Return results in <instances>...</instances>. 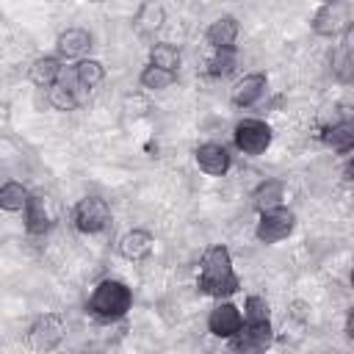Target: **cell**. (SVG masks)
I'll return each instance as SVG.
<instances>
[{"label":"cell","instance_id":"6da1fadb","mask_svg":"<svg viewBox=\"0 0 354 354\" xmlns=\"http://www.w3.org/2000/svg\"><path fill=\"white\" fill-rule=\"evenodd\" d=\"M271 318H268V301L260 296H249L243 307V326L235 337H230L232 354H263L271 346Z\"/></svg>","mask_w":354,"mask_h":354},{"label":"cell","instance_id":"7a4b0ae2","mask_svg":"<svg viewBox=\"0 0 354 354\" xmlns=\"http://www.w3.org/2000/svg\"><path fill=\"white\" fill-rule=\"evenodd\" d=\"M241 288V279L232 268L230 249L216 243L202 254V268H199V290L207 296H232Z\"/></svg>","mask_w":354,"mask_h":354},{"label":"cell","instance_id":"3957f363","mask_svg":"<svg viewBox=\"0 0 354 354\" xmlns=\"http://www.w3.org/2000/svg\"><path fill=\"white\" fill-rule=\"evenodd\" d=\"M130 304H133V293H130V288H127L124 282H119V279H102V282L94 288L91 299H88V310H91L97 318H102V321H116V318H122V315L130 310Z\"/></svg>","mask_w":354,"mask_h":354},{"label":"cell","instance_id":"277c9868","mask_svg":"<svg viewBox=\"0 0 354 354\" xmlns=\"http://www.w3.org/2000/svg\"><path fill=\"white\" fill-rule=\"evenodd\" d=\"M64 332H66L64 318H61L58 313H44V315H39V318L30 324L25 340H28V346H30L33 351H53V348L64 340Z\"/></svg>","mask_w":354,"mask_h":354},{"label":"cell","instance_id":"5b68a950","mask_svg":"<svg viewBox=\"0 0 354 354\" xmlns=\"http://www.w3.org/2000/svg\"><path fill=\"white\" fill-rule=\"evenodd\" d=\"M72 221H75V227H77L80 232H86V235L102 232V230L108 227V221H111V207H108V202L100 199V196H83V199L75 205V210H72Z\"/></svg>","mask_w":354,"mask_h":354},{"label":"cell","instance_id":"8992f818","mask_svg":"<svg viewBox=\"0 0 354 354\" xmlns=\"http://www.w3.org/2000/svg\"><path fill=\"white\" fill-rule=\"evenodd\" d=\"M293 227H296L293 210H288V207H274V210L260 213V221H257L254 235H257V241H263V243H277V241L288 238V235L293 232Z\"/></svg>","mask_w":354,"mask_h":354},{"label":"cell","instance_id":"52a82bcc","mask_svg":"<svg viewBox=\"0 0 354 354\" xmlns=\"http://www.w3.org/2000/svg\"><path fill=\"white\" fill-rule=\"evenodd\" d=\"M271 144V127L260 119H243L235 124V147L243 155H260Z\"/></svg>","mask_w":354,"mask_h":354},{"label":"cell","instance_id":"ba28073f","mask_svg":"<svg viewBox=\"0 0 354 354\" xmlns=\"http://www.w3.org/2000/svg\"><path fill=\"white\" fill-rule=\"evenodd\" d=\"M241 326H243V315H241V310L235 307V304H230V301H221V304H216L213 310H210V315H207V329L216 335V337H235L238 332H241Z\"/></svg>","mask_w":354,"mask_h":354},{"label":"cell","instance_id":"9c48e42d","mask_svg":"<svg viewBox=\"0 0 354 354\" xmlns=\"http://www.w3.org/2000/svg\"><path fill=\"white\" fill-rule=\"evenodd\" d=\"M348 25V6L346 3H326L318 8L313 19V30L321 36H335Z\"/></svg>","mask_w":354,"mask_h":354},{"label":"cell","instance_id":"30bf717a","mask_svg":"<svg viewBox=\"0 0 354 354\" xmlns=\"http://www.w3.org/2000/svg\"><path fill=\"white\" fill-rule=\"evenodd\" d=\"M152 249H155V238L147 230H130L119 238V254L124 260H133V263L147 260L152 254Z\"/></svg>","mask_w":354,"mask_h":354},{"label":"cell","instance_id":"8fae6325","mask_svg":"<svg viewBox=\"0 0 354 354\" xmlns=\"http://www.w3.org/2000/svg\"><path fill=\"white\" fill-rule=\"evenodd\" d=\"M266 88H268L266 75H260V72L246 75V77H241V80L235 83V88H232V102H235L238 108H252L254 102L263 100Z\"/></svg>","mask_w":354,"mask_h":354},{"label":"cell","instance_id":"7c38bea8","mask_svg":"<svg viewBox=\"0 0 354 354\" xmlns=\"http://www.w3.org/2000/svg\"><path fill=\"white\" fill-rule=\"evenodd\" d=\"M50 227H53V213L47 207V199L39 194H30L25 205V230L30 235H44Z\"/></svg>","mask_w":354,"mask_h":354},{"label":"cell","instance_id":"4fadbf2b","mask_svg":"<svg viewBox=\"0 0 354 354\" xmlns=\"http://www.w3.org/2000/svg\"><path fill=\"white\" fill-rule=\"evenodd\" d=\"M207 44L213 50H235V39H238V19L235 17H218L210 22L207 33H205Z\"/></svg>","mask_w":354,"mask_h":354},{"label":"cell","instance_id":"5bb4252c","mask_svg":"<svg viewBox=\"0 0 354 354\" xmlns=\"http://www.w3.org/2000/svg\"><path fill=\"white\" fill-rule=\"evenodd\" d=\"M196 163L205 174L221 177L230 169V152L221 144H202V147H196Z\"/></svg>","mask_w":354,"mask_h":354},{"label":"cell","instance_id":"9a60e30c","mask_svg":"<svg viewBox=\"0 0 354 354\" xmlns=\"http://www.w3.org/2000/svg\"><path fill=\"white\" fill-rule=\"evenodd\" d=\"M55 47H58V55L64 58H80L91 47V33L86 28H66L58 33Z\"/></svg>","mask_w":354,"mask_h":354},{"label":"cell","instance_id":"2e32d148","mask_svg":"<svg viewBox=\"0 0 354 354\" xmlns=\"http://www.w3.org/2000/svg\"><path fill=\"white\" fill-rule=\"evenodd\" d=\"M61 75H64V66H61V61L53 58V55H41V58H36V61L30 64V80H33V86H39V88H53V86H58Z\"/></svg>","mask_w":354,"mask_h":354},{"label":"cell","instance_id":"e0dca14e","mask_svg":"<svg viewBox=\"0 0 354 354\" xmlns=\"http://www.w3.org/2000/svg\"><path fill=\"white\" fill-rule=\"evenodd\" d=\"M66 75L72 77L75 86H80L83 91H91L94 86L102 83V77H105V66H102L100 61H94V58H80Z\"/></svg>","mask_w":354,"mask_h":354},{"label":"cell","instance_id":"ac0fdd59","mask_svg":"<svg viewBox=\"0 0 354 354\" xmlns=\"http://www.w3.org/2000/svg\"><path fill=\"white\" fill-rule=\"evenodd\" d=\"M282 194H285V183H282V180H266V183H260V185L254 188L252 205H254L260 213L274 210V207H279Z\"/></svg>","mask_w":354,"mask_h":354},{"label":"cell","instance_id":"d6986e66","mask_svg":"<svg viewBox=\"0 0 354 354\" xmlns=\"http://www.w3.org/2000/svg\"><path fill=\"white\" fill-rule=\"evenodd\" d=\"M324 144L335 152H351L354 149V122H335L324 130Z\"/></svg>","mask_w":354,"mask_h":354},{"label":"cell","instance_id":"ffe728a7","mask_svg":"<svg viewBox=\"0 0 354 354\" xmlns=\"http://www.w3.org/2000/svg\"><path fill=\"white\" fill-rule=\"evenodd\" d=\"M180 61H183L180 50L174 44H169V41H158L149 50V66H158V69H166V72H174L177 75Z\"/></svg>","mask_w":354,"mask_h":354},{"label":"cell","instance_id":"44dd1931","mask_svg":"<svg viewBox=\"0 0 354 354\" xmlns=\"http://www.w3.org/2000/svg\"><path fill=\"white\" fill-rule=\"evenodd\" d=\"M47 102H50L55 111H75V108L83 102V91L58 83V86L47 88Z\"/></svg>","mask_w":354,"mask_h":354},{"label":"cell","instance_id":"7402d4cb","mask_svg":"<svg viewBox=\"0 0 354 354\" xmlns=\"http://www.w3.org/2000/svg\"><path fill=\"white\" fill-rule=\"evenodd\" d=\"M136 28H138V33H152V30H158L160 25H163V6H158V3H144L141 8H138V14H136Z\"/></svg>","mask_w":354,"mask_h":354},{"label":"cell","instance_id":"603a6c76","mask_svg":"<svg viewBox=\"0 0 354 354\" xmlns=\"http://www.w3.org/2000/svg\"><path fill=\"white\" fill-rule=\"evenodd\" d=\"M28 199H30V194H28L19 183H6V185L0 188V205H3V210H8V213L25 210Z\"/></svg>","mask_w":354,"mask_h":354},{"label":"cell","instance_id":"cb8c5ba5","mask_svg":"<svg viewBox=\"0 0 354 354\" xmlns=\"http://www.w3.org/2000/svg\"><path fill=\"white\" fill-rule=\"evenodd\" d=\"M174 80H177L174 72H166V69H158V66H144V72H141V86L149 88V91H163Z\"/></svg>","mask_w":354,"mask_h":354},{"label":"cell","instance_id":"d4e9b609","mask_svg":"<svg viewBox=\"0 0 354 354\" xmlns=\"http://www.w3.org/2000/svg\"><path fill=\"white\" fill-rule=\"evenodd\" d=\"M235 66V50H213V58L207 61V75L210 77H224Z\"/></svg>","mask_w":354,"mask_h":354},{"label":"cell","instance_id":"484cf974","mask_svg":"<svg viewBox=\"0 0 354 354\" xmlns=\"http://www.w3.org/2000/svg\"><path fill=\"white\" fill-rule=\"evenodd\" d=\"M343 50L354 58V25H351V28H348V33H346V47H343Z\"/></svg>","mask_w":354,"mask_h":354},{"label":"cell","instance_id":"4316f807","mask_svg":"<svg viewBox=\"0 0 354 354\" xmlns=\"http://www.w3.org/2000/svg\"><path fill=\"white\" fill-rule=\"evenodd\" d=\"M346 335L354 340V307L348 310V315H346Z\"/></svg>","mask_w":354,"mask_h":354},{"label":"cell","instance_id":"83f0119b","mask_svg":"<svg viewBox=\"0 0 354 354\" xmlns=\"http://www.w3.org/2000/svg\"><path fill=\"white\" fill-rule=\"evenodd\" d=\"M348 174H351V177H354V160H351V163H348Z\"/></svg>","mask_w":354,"mask_h":354},{"label":"cell","instance_id":"f1b7e54d","mask_svg":"<svg viewBox=\"0 0 354 354\" xmlns=\"http://www.w3.org/2000/svg\"><path fill=\"white\" fill-rule=\"evenodd\" d=\"M351 285H354V271H351Z\"/></svg>","mask_w":354,"mask_h":354}]
</instances>
